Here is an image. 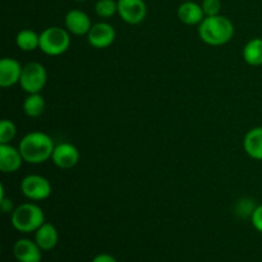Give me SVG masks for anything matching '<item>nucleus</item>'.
<instances>
[{
  "instance_id": "nucleus-1",
  "label": "nucleus",
  "mask_w": 262,
  "mask_h": 262,
  "mask_svg": "<svg viewBox=\"0 0 262 262\" xmlns=\"http://www.w3.org/2000/svg\"><path fill=\"white\" fill-rule=\"evenodd\" d=\"M20 154L23 156V160L32 165L42 164L51 159L54 152V141L49 135L43 132H30L20 140L18 145Z\"/></svg>"
},
{
  "instance_id": "nucleus-24",
  "label": "nucleus",
  "mask_w": 262,
  "mask_h": 262,
  "mask_svg": "<svg viewBox=\"0 0 262 262\" xmlns=\"http://www.w3.org/2000/svg\"><path fill=\"white\" fill-rule=\"evenodd\" d=\"M251 223H252L253 228L257 232L262 233V205L256 206L255 211H253L252 216H251Z\"/></svg>"
},
{
  "instance_id": "nucleus-27",
  "label": "nucleus",
  "mask_w": 262,
  "mask_h": 262,
  "mask_svg": "<svg viewBox=\"0 0 262 262\" xmlns=\"http://www.w3.org/2000/svg\"><path fill=\"white\" fill-rule=\"evenodd\" d=\"M74 2H86V0H74Z\"/></svg>"
},
{
  "instance_id": "nucleus-15",
  "label": "nucleus",
  "mask_w": 262,
  "mask_h": 262,
  "mask_svg": "<svg viewBox=\"0 0 262 262\" xmlns=\"http://www.w3.org/2000/svg\"><path fill=\"white\" fill-rule=\"evenodd\" d=\"M59 241V233L50 223H43L35 232V242L42 251H51L55 248Z\"/></svg>"
},
{
  "instance_id": "nucleus-14",
  "label": "nucleus",
  "mask_w": 262,
  "mask_h": 262,
  "mask_svg": "<svg viewBox=\"0 0 262 262\" xmlns=\"http://www.w3.org/2000/svg\"><path fill=\"white\" fill-rule=\"evenodd\" d=\"M178 14L179 20L187 26H194L200 25L206 17L202 10L201 4H197L194 2H184L178 7Z\"/></svg>"
},
{
  "instance_id": "nucleus-5",
  "label": "nucleus",
  "mask_w": 262,
  "mask_h": 262,
  "mask_svg": "<svg viewBox=\"0 0 262 262\" xmlns=\"http://www.w3.org/2000/svg\"><path fill=\"white\" fill-rule=\"evenodd\" d=\"M48 82L46 68L38 61H31L23 66L19 84L27 94H40Z\"/></svg>"
},
{
  "instance_id": "nucleus-21",
  "label": "nucleus",
  "mask_w": 262,
  "mask_h": 262,
  "mask_svg": "<svg viewBox=\"0 0 262 262\" xmlns=\"http://www.w3.org/2000/svg\"><path fill=\"white\" fill-rule=\"evenodd\" d=\"M17 135V127L9 119H3L0 123V143H10Z\"/></svg>"
},
{
  "instance_id": "nucleus-22",
  "label": "nucleus",
  "mask_w": 262,
  "mask_h": 262,
  "mask_svg": "<svg viewBox=\"0 0 262 262\" xmlns=\"http://www.w3.org/2000/svg\"><path fill=\"white\" fill-rule=\"evenodd\" d=\"M256 209V205L253 204L252 200L250 199H242L241 201H238L237 207H235V211L239 216L242 217H247V216H252L253 211Z\"/></svg>"
},
{
  "instance_id": "nucleus-10",
  "label": "nucleus",
  "mask_w": 262,
  "mask_h": 262,
  "mask_svg": "<svg viewBox=\"0 0 262 262\" xmlns=\"http://www.w3.org/2000/svg\"><path fill=\"white\" fill-rule=\"evenodd\" d=\"M64 23H66V28L69 31V33L76 36L87 35L92 27L90 15L79 9L69 10L64 18Z\"/></svg>"
},
{
  "instance_id": "nucleus-26",
  "label": "nucleus",
  "mask_w": 262,
  "mask_h": 262,
  "mask_svg": "<svg viewBox=\"0 0 262 262\" xmlns=\"http://www.w3.org/2000/svg\"><path fill=\"white\" fill-rule=\"evenodd\" d=\"M91 262H118L115 260V257H113L109 253H100V255L95 256L94 260Z\"/></svg>"
},
{
  "instance_id": "nucleus-13",
  "label": "nucleus",
  "mask_w": 262,
  "mask_h": 262,
  "mask_svg": "<svg viewBox=\"0 0 262 262\" xmlns=\"http://www.w3.org/2000/svg\"><path fill=\"white\" fill-rule=\"evenodd\" d=\"M23 67L14 58H3L0 60V86L8 89L19 83Z\"/></svg>"
},
{
  "instance_id": "nucleus-12",
  "label": "nucleus",
  "mask_w": 262,
  "mask_h": 262,
  "mask_svg": "<svg viewBox=\"0 0 262 262\" xmlns=\"http://www.w3.org/2000/svg\"><path fill=\"white\" fill-rule=\"evenodd\" d=\"M42 250L35 241L22 238L13 246V255L18 262H41Z\"/></svg>"
},
{
  "instance_id": "nucleus-25",
  "label": "nucleus",
  "mask_w": 262,
  "mask_h": 262,
  "mask_svg": "<svg viewBox=\"0 0 262 262\" xmlns=\"http://www.w3.org/2000/svg\"><path fill=\"white\" fill-rule=\"evenodd\" d=\"M0 207H2L3 212H10V214H12L15 209V207H13L12 200H8L5 199V197L0 199Z\"/></svg>"
},
{
  "instance_id": "nucleus-2",
  "label": "nucleus",
  "mask_w": 262,
  "mask_h": 262,
  "mask_svg": "<svg viewBox=\"0 0 262 262\" xmlns=\"http://www.w3.org/2000/svg\"><path fill=\"white\" fill-rule=\"evenodd\" d=\"M199 36L207 45H225L234 36V25L229 18L224 15L217 14L205 17L199 25Z\"/></svg>"
},
{
  "instance_id": "nucleus-6",
  "label": "nucleus",
  "mask_w": 262,
  "mask_h": 262,
  "mask_svg": "<svg viewBox=\"0 0 262 262\" xmlns=\"http://www.w3.org/2000/svg\"><path fill=\"white\" fill-rule=\"evenodd\" d=\"M20 192L30 201H43L51 194V183L42 176L30 174L20 182Z\"/></svg>"
},
{
  "instance_id": "nucleus-11",
  "label": "nucleus",
  "mask_w": 262,
  "mask_h": 262,
  "mask_svg": "<svg viewBox=\"0 0 262 262\" xmlns=\"http://www.w3.org/2000/svg\"><path fill=\"white\" fill-rule=\"evenodd\" d=\"M25 163L19 148L10 143H0V170L3 173H15Z\"/></svg>"
},
{
  "instance_id": "nucleus-4",
  "label": "nucleus",
  "mask_w": 262,
  "mask_h": 262,
  "mask_svg": "<svg viewBox=\"0 0 262 262\" xmlns=\"http://www.w3.org/2000/svg\"><path fill=\"white\" fill-rule=\"evenodd\" d=\"M71 46V33L67 28L48 27L40 33V50L50 56H58L68 51Z\"/></svg>"
},
{
  "instance_id": "nucleus-9",
  "label": "nucleus",
  "mask_w": 262,
  "mask_h": 262,
  "mask_svg": "<svg viewBox=\"0 0 262 262\" xmlns=\"http://www.w3.org/2000/svg\"><path fill=\"white\" fill-rule=\"evenodd\" d=\"M51 160L59 169H64V170L72 169L78 164L79 151L72 143L61 142L59 145H55Z\"/></svg>"
},
{
  "instance_id": "nucleus-8",
  "label": "nucleus",
  "mask_w": 262,
  "mask_h": 262,
  "mask_svg": "<svg viewBox=\"0 0 262 262\" xmlns=\"http://www.w3.org/2000/svg\"><path fill=\"white\" fill-rule=\"evenodd\" d=\"M117 37L115 28L106 22H99L92 25L87 33V41L95 49H106L112 45Z\"/></svg>"
},
{
  "instance_id": "nucleus-16",
  "label": "nucleus",
  "mask_w": 262,
  "mask_h": 262,
  "mask_svg": "<svg viewBox=\"0 0 262 262\" xmlns=\"http://www.w3.org/2000/svg\"><path fill=\"white\" fill-rule=\"evenodd\" d=\"M243 148L250 158L262 161V127H255L246 133Z\"/></svg>"
},
{
  "instance_id": "nucleus-19",
  "label": "nucleus",
  "mask_w": 262,
  "mask_h": 262,
  "mask_svg": "<svg viewBox=\"0 0 262 262\" xmlns=\"http://www.w3.org/2000/svg\"><path fill=\"white\" fill-rule=\"evenodd\" d=\"M45 106V100L41 94H28L23 101V112L30 118H37L42 115Z\"/></svg>"
},
{
  "instance_id": "nucleus-20",
  "label": "nucleus",
  "mask_w": 262,
  "mask_h": 262,
  "mask_svg": "<svg viewBox=\"0 0 262 262\" xmlns=\"http://www.w3.org/2000/svg\"><path fill=\"white\" fill-rule=\"evenodd\" d=\"M95 13L100 18H112L118 13V2L114 0H99L95 4Z\"/></svg>"
},
{
  "instance_id": "nucleus-7",
  "label": "nucleus",
  "mask_w": 262,
  "mask_h": 262,
  "mask_svg": "<svg viewBox=\"0 0 262 262\" xmlns=\"http://www.w3.org/2000/svg\"><path fill=\"white\" fill-rule=\"evenodd\" d=\"M118 14L128 25H140L147 15L143 0H118Z\"/></svg>"
},
{
  "instance_id": "nucleus-18",
  "label": "nucleus",
  "mask_w": 262,
  "mask_h": 262,
  "mask_svg": "<svg viewBox=\"0 0 262 262\" xmlns=\"http://www.w3.org/2000/svg\"><path fill=\"white\" fill-rule=\"evenodd\" d=\"M15 43L22 51H35L40 49V35L32 30H22L15 36Z\"/></svg>"
},
{
  "instance_id": "nucleus-3",
  "label": "nucleus",
  "mask_w": 262,
  "mask_h": 262,
  "mask_svg": "<svg viewBox=\"0 0 262 262\" xmlns=\"http://www.w3.org/2000/svg\"><path fill=\"white\" fill-rule=\"evenodd\" d=\"M13 228L20 233L36 232L45 223V214L38 205L26 202L19 205L10 214Z\"/></svg>"
},
{
  "instance_id": "nucleus-23",
  "label": "nucleus",
  "mask_w": 262,
  "mask_h": 262,
  "mask_svg": "<svg viewBox=\"0 0 262 262\" xmlns=\"http://www.w3.org/2000/svg\"><path fill=\"white\" fill-rule=\"evenodd\" d=\"M201 7L205 15H206V17H211V15L220 14L222 3H220V0H202Z\"/></svg>"
},
{
  "instance_id": "nucleus-17",
  "label": "nucleus",
  "mask_w": 262,
  "mask_h": 262,
  "mask_svg": "<svg viewBox=\"0 0 262 262\" xmlns=\"http://www.w3.org/2000/svg\"><path fill=\"white\" fill-rule=\"evenodd\" d=\"M242 55L248 66H262V38L255 37L248 41L245 48H243Z\"/></svg>"
}]
</instances>
